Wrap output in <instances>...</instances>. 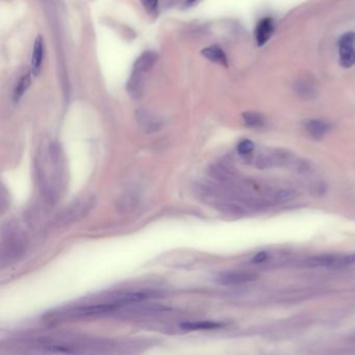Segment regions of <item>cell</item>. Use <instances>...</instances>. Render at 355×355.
Instances as JSON below:
<instances>
[{
    "mask_svg": "<svg viewBox=\"0 0 355 355\" xmlns=\"http://www.w3.org/2000/svg\"><path fill=\"white\" fill-rule=\"evenodd\" d=\"M254 150V144L250 140H243L238 145V152L241 155H247Z\"/></svg>",
    "mask_w": 355,
    "mask_h": 355,
    "instance_id": "cell-16",
    "label": "cell"
},
{
    "mask_svg": "<svg viewBox=\"0 0 355 355\" xmlns=\"http://www.w3.org/2000/svg\"><path fill=\"white\" fill-rule=\"evenodd\" d=\"M142 3L144 5L145 9L150 14H153L156 12L159 0H142Z\"/></svg>",
    "mask_w": 355,
    "mask_h": 355,
    "instance_id": "cell-17",
    "label": "cell"
},
{
    "mask_svg": "<svg viewBox=\"0 0 355 355\" xmlns=\"http://www.w3.org/2000/svg\"><path fill=\"white\" fill-rule=\"evenodd\" d=\"M273 29H274V24L271 18H265V19L260 20L258 22L255 29V38L259 46L264 45L268 42L270 36L272 35Z\"/></svg>",
    "mask_w": 355,
    "mask_h": 355,
    "instance_id": "cell-8",
    "label": "cell"
},
{
    "mask_svg": "<svg viewBox=\"0 0 355 355\" xmlns=\"http://www.w3.org/2000/svg\"><path fill=\"white\" fill-rule=\"evenodd\" d=\"M202 55L208 59L209 61L216 63V64H220L223 66H227V58L224 51L218 47V46H210L202 49L201 51Z\"/></svg>",
    "mask_w": 355,
    "mask_h": 355,
    "instance_id": "cell-10",
    "label": "cell"
},
{
    "mask_svg": "<svg viewBox=\"0 0 355 355\" xmlns=\"http://www.w3.org/2000/svg\"><path fill=\"white\" fill-rule=\"evenodd\" d=\"M295 196H296L295 191L292 189H289V188H280V189L272 191L269 194L270 199L275 203H283V202L290 201V200L294 199Z\"/></svg>",
    "mask_w": 355,
    "mask_h": 355,
    "instance_id": "cell-13",
    "label": "cell"
},
{
    "mask_svg": "<svg viewBox=\"0 0 355 355\" xmlns=\"http://www.w3.org/2000/svg\"><path fill=\"white\" fill-rule=\"evenodd\" d=\"M292 155L287 150L283 149H276L267 153L258 155L255 161V166L258 169H268V168L279 167L289 164L292 160Z\"/></svg>",
    "mask_w": 355,
    "mask_h": 355,
    "instance_id": "cell-1",
    "label": "cell"
},
{
    "mask_svg": "<svg viewBox=\"0 0 355 355\" xmlns=\"http://www.w3.org/2000/svg\"><path fill=\"white\" fill-rule=\"evenodd\" d=\"M157 59H159V55L156 52L150 51V50L145 51L137 59V61L134 65L133 72L139 74V75L144 76L145 73H147L148 71H150L152 69V67L156 63Z\"/></svg>",
    "mask_w": 355,
    "mask_h": 355,
    "instance_id": "cell-5",
    "label": "cell"
},
{
    "mask_svg": "<svg viewBox=\"0 0 355 355\" xmlns=\"http://www.w3.org/2000/svg\"><path fill=\"white\" fill-rule=\"evenodd\" d=\"M224 323L217 322V321H195V322H184L180 325L181 329L184 330H213V329H219L222 328Z\"/></svg>",
    "mask_w": 355,
    "mask_h": 355,
    "instance_id": "cell-11",
    "label": "cell"
},
{
    "mask_svg": "<svg viewBox=\"0 0 355 355\" xmlns=\"http://www.w3.org/2000/svg\"><path fill=\"white\" fill-rule=\"evenodd\" d=\"M306 132L315 139H321L329 130V125L321 120H306L304 122Z\"/></svg>",
    "mask_w": 355,
    "mask_h": 355,
    "instance_id": "cell-9",
    "label": "cell"
},
{
    "mask_svg": "<svg viewBox=\"0 0 355 355\" xmlns=\"http://www.w3.org/2000/svg\"><path fill=\"white\" fill-rule=\"evenodd\" d=\"M242 117L244 123L249 127H260L265 124L264 117L255 111H247V113L243 114Z\"/></svg>",
    "mask_w": 355,
    "mask_h": 355,
    "instance_id": "cell-15",
    "label": "cell"
},
{
    "mask_svg": "<svg viewBox=\"0 0 355 355\" xmlns=\"http://www.w3.org/2000/svg\"><path fill=\"white\" fill-rule=\"evenodd\" d=\"M355 264V253H351V254H347V255H343L341 256V261H340V267H345V266H349Z\"/></svg>",
    "mask_w": 355,
    "mask_h": 355,
    "instance_id": "cell-18",
    "label": "cell"
},
{
    "mask_svg": "<svg viewBox=\"0 0 355 355\" xmlns=\"http://www.w3.org/2000/svg\"><path fill=\"white\" fill-rule=\"evenodd\" d=\"M44 53H45V45H44V39L42 35H38L34 40L33 49H32V55H31V73L33 76H38L43 60H44Z\"/></svg>",
    "mask_w": 355,
    "mask_h": 355,
    "instance_id": "cell-4",
    "label": "cell"
},
{
    "mask_svg": "<svg viewBox=\"0 0 355 355\" xmlns=\"http://www.w3.org/2000/svg\"><path fill=\"white\" fill-rule=\"evenodd\" d=\"M30 83H31L30 74L29 73L24 74V75L20 78L19 83L17 84V86L15 88V91H14V101L15 102H18L21 99V97L24 95V93L29 88Z\"/></svg>",
    "mask_w": 355,
    "mask_h": 355,
    "instance_id": "cell-14",
    "label": "cell"
},
{
    "mask_svg": "<svg viewBox=\"0 0 355 355\" xmlns=\"http://www.w3.org/2000/svg\"><path fill=\"white\" fill-rule=\"evenodd\" d=\"M268 258V253L265 252V251H261V252H258L256 253L253 258H252V261L255 264H261V263H264V261H266Z\"/></svg>",
    "mask_w": 355,
    "mask_h": 355,
    "instance_id": "cell-19",
    "label": "cell"
},
{
    "mask_svg": "<svg viewBox=\"0 0 355 355\" xmlns=\"http://www.w3.org/2000/svg\"><path fill=\"white\" fill-rule=\"evenodd\" d=\"M92 203L90 201H84L82 203L74 204L69 210H67L63 215L58 219L59 224H67L71 223L74 220H77L80 217H82L85 213H87L90 209Z\"/></svg>",
    "mask_w": 355,
    "mask_h": 355,
    "instance_id": "cell-6",
    "label": "cell"
},
{
    "mask_svg": "<svg viewBox=\"0 0 355 355\" xmlns=\"http://www.w3.org/2000/svg\"><path fill=\"white\" fill-rule=\"evenodd\" d=\"M341 256L334 254H321L309 257L305 261V266L308 267H340Z\"/></svg>",
    "mask_w": 355,
    "mask_h": 355,
    "instance_id": "cell-7",
    "label": "cell"
},
{
    "mask_svg": "<svg viewBox=\"0 0 355 355\" xmlns=\"http://www.w3.org/2000/svg\"><path fill=\"white\" fill-rule=\"evenodd\" d=\"M143 85H144V76L139 75V74H136L133 72L127 83L128 94L133 98H139L143 93Z\"/></svg>",
    "mask_w": 355,
    "mask_h": 355,
    "instance_id": "cell-12",
    "label": "cell"
},
{
    "mask_svg": "<svg viewBox=\"0 0 355 355\" xmlns=\"http://www.w3.org/2000/svg\"><path fill=\"white\" fill-rule=\"evenodd\" d=\"M258 275L249 271H226L218 275L217 282L223 286H239L252 283Z\"/></svg>",
    "mask_w": 355,
    "mask_h": 355,
    "instance_id": "cell-3",
    "label": "cell"
},
{
    "mask_svg": "<svg viewBox=\"0 0 355 355\" xmlns=\"http://www.w3.org/2000/svg\"><path fill=\"white\" fill-rule=\"evenodd\" d=\"M355 33H344L339 41L340 63L344 68H351L355 64Z\"/></svg>",
    "mask_w": 355,
    "mask_h": 355,
    "instance_id": "cell-2",
    "label": "cell"
}]
</instances>
